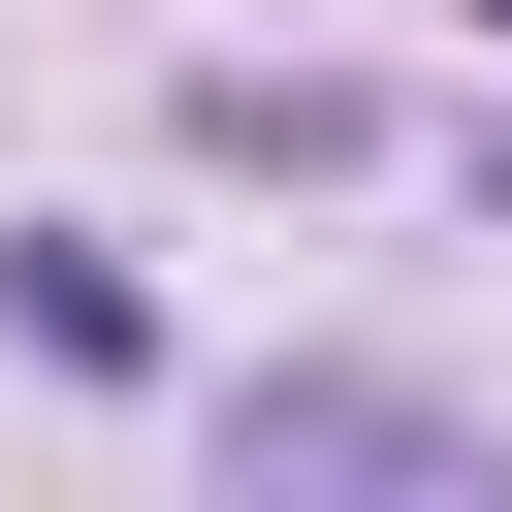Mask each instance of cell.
Returning a JSON list of instances; mask_svg holds the SVG:
<instances>
[{"label":"cell","instance_id":"cell-1","mask_svg":"<svg viewBox=\"0 0 512 512\" xmlns=\"http://www.w3.org/2000/svg\"><path fill=\"white\" fill-rule=\"evenodd\" d=\"M0 320H32V352H64V384H160V288H128V256H96V224H32V256H0Z\"/></svg>","mask_w":512,"mask_h":512},{"label":"cell","instance_id":"cell-2","mask_svg":"<svg viewBox=\"0 0 512 512\" xmlns=\"http://www.w3.org/2000/svg\"><path fill=\"white\" fill-rule=\"evenodd\" d=\"M256 480H480L416 384H256Z\"/></svg>","mask_w":512,"mask_h":512}]
</instances>
